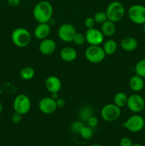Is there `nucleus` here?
Listing matches in <instances>:
<instances>
[{
    "instance_id": "obj_35",
    "label": "nucleus",
    "mask_w": 145,
    "mask_h": 146,
    "mask_svg": "<svg viewBox=\"0 0 145 146\" xmlns=\"http://www.w3.org/2000/svg\"><path fill=\"white\" fill-rule=\"evenodd\" d=\"M2 111H3V106H2V104H1V102L0 101V114L1 113Z\"/></svg>"
},
{
    "instance_id": "obj_2",
    "label": "nucleus",
    "mask_w": 145,
    "mask_h": 146,
    "mask_svg": "<svg viewBox=\"0 0 145 146\" xmlns=\"http://www.w3.org/2000/svg\"><path fill=\"white\" fill-rule=\"evenodd\" d=\"M11 38L14 45L19 48H24L29 45L31 41V34L26 29L18 27L12 31Z\"/></svg>"
},
{
    "instance_id": "obj_29",
    "label": "nucleus",
    "mask_w": 145,
    "mask_h": 146,
    "mask_svg": "<svg viewBox=\"0 0 145 146\" xmlns=\"http://www.w3.org/2000/svg\"><path fill=\"white\" fill-rule=\"evenodd\" d=\"M96 24L95 19H94L93 17H88V18L85 19V26L86 27V28L88 29H92L95 28V25Z\"/></svg>"
},
{
    "instance_id": "obj_1",
    "label": "nucleus",
    "mask_w": 145,
    "mask_h": 146,
    "mask_svg": "<svg viewBox=\"0 0 145 146\" xmlns=\"http://www.w3.org/2000/svg\"><path fill=\"white\" fill-rule=\"evenodd\" d=\"M53 9L52 4L47 1H41L36 4L33 16L38 23H48L52 17Z\"/></svg>"
},
{
    "instance_id": "obj_16",
    "label": "nucleus",
    "mask_w": 145,
    "mask_h": 146,
    "mask_svg": "<svg viewBox=\"0 0 145 146\" xmlns=\"http://www.w3.org/2000/svg\"><path fill=\"white\" fill-rule=\"evenodd\" d=\"M77 56L78 54L75 48L70 46L65 47L60 52V56L61 59L65 62L69 63L75 61L77 58Z\"/></svg>"
},
{
    "instance_id": "obj_32",
    "label": "nucleus",
    "mask_w": 145,
    "mask_h": 146,
    "mask_svg": "<svg viewBox=\"0 0 145 146\" xmlns=\"http://www.w3.org/2000/svg\"><path fill=\"white\" fill-rule=\"evenodd\" d=\"M87 123H88L90 127L92 128V127H96L98 124V119L95 116H91L89 119L88 120Z\"/></svg>"
},
{
    "instance_id": "obj_7",
    "label": "nucleus",
    "mask_w": 145,
    "mask_h": 146,
    "mask_svg": "<svg viewBox=\"0 0 145 146\" xmlns=\"http://www.w3.org/2000/svg\"><path fill=\"white\" fill-rule=\"evenodd\" d=\"M129 19L136 24H143L145 22V7L142 4H134L128 10Z\"/></svg>"
},
{
    "instance_id": "obj_18",
    "label": "nucleus",
    "mask_w": 145,
    "mask_h": 146,
    "mask_svg": "<svg viewBox=\"0 0 145 146\" xmlns=\"http://www.w3.org/2000/svg\"><path fill=\"white\" fill-rule=\"evenodd\" d=\"M144 86V81L143 78L138 75H134L129 79V87L134 92H139Z\"/></svg>"
},
{
    "instance_id": "obj_4",
    "label": "nucleus",
    "mask_w": 145,
    "mask_h": 146,
    "mask_svg": "<svg viewBox=\"0 0 145 146\" xmlns=\"http://www.w3.org/2000/svg\"><path fill=\"white\" fill-rule=\"evenodd\" d=\"M86 59L92 64H99L105 59L106 54L100 45H90L85 51Z\"/></svg>"
},
{
    "instance_id": "obj_30",
    "label": "nucleus",
    "mask_w": 145,
    "mask_h": 146,
    "mask_svg": "<svg viewBox=\"0 0 145 146\" xmlns=\"http://www.w3.org/2000/svg\"><path fill=\"white\" fill-rule=\"evenodd\" d=\"M22 115H21L19 113H17L14 111V113L11 115V122L15 124L20 123L21 121V120H22Z\"/></svg>"
},
{
    "instance_id": "obj_14",
    "label": "nucleus",
    "mask_w": 145,
    "mask_h": 146,
    "mask_svg": "<svg viewBox=\"0 0 145 146\" xmlns=\"http://www.w3.org/2000/svg\"><path fill=\"white\" fill-rule=\"evenodd\" d=\"M38 48L40 52L44 55H51L55 51L56 48V44L53 39L47 38L41 40Z\"/></svg>"
},
{
    "instance_id": "obj_34",
    "label": "nucleus",
    "mask_w": 145,
    "mask_h": 146,
    "mask_svg": "<svg viewBox=\"0 0 145 146\" xmlns=\"http://www.w3.org/2000/svg\"><path fill=\"white\" fill-rule=\"evenodd\" d=\"M21 0H7V3H8L9 6L11 7H15L19 5Z\"/></svg>"
},
{
    "instance_id": "obj_28",
    "label": "nucleus",
    "mask_w": 145,
    "mask_h": 146,
    "mask_svg": "<svg viewBox=\"0 0 145 146\" xmlns=\"http://www.w3.org/2000/svg\"><path fill=\"white\" fill-rule=\"evenodd\" d=\"M85 126L82 121H75L71 125V131L74 133H80L82 128Z\"/></svg>"
},
{
    "instance_id": "obj_19",
    "label": "nucleus",
    "mask_w": 145,
    "mask_h": 146,
    "mask_svg": "<svg viewBox=\"0 0 145 146\" xmlns=\"http://www.w3.org/2000/svg\"><path fill=\"white\" fill-rule=\"evenodd\" d=\"M101 31L105 36L109 37L113 36L115 34V31H116V27H115V23L107 19L103 24H102Z\"/></svg>"
},
{
    "instance_id": "obj_12",
    "label": "nucleus",
    "mask_w": 145,
    "mask_h": 146,
    "mask_svg": "<svg viewBox=\"0 0 145 146\" xmlns=\"http://www.w3.org/2000/svg\"><path fill=\"white\" fill-rule=\"evenodd\" d=\"M38 108L44 114H52L56 111L57 106L55 100L52 97H45L40 100L38 103Z\"/></svg>"
},
{
    "instance_id": "obj_36",
    "label": "nucleus",
    "mask_w": 145,
    "mask_h": 146,
    "mask_svg": "<svg viewBox=\"0 0 145 146\" xmlns=\"http://www.w3.org/2000/svg\"><path fill=\"white\" fill-rule=\"evenodd\" d=\"M132 146H143V145H141V144H139V143H134V144L133 143V145H132Z\"/></svg>"
},
{
    "instance_id": "obj_25",
    "label": "nucleus",
    "mask_w": 145,
    "mask_h": 146,
    "mask_svg": "<svg viewBox=\"0 0 145 146\" xmlns=\"http://www.w3.org/2000/svg\"><path fill=\"white\" fill-rule=\"evenodd\" d=\"M80 134L81 137H82V138H84V139L85 140H89L92 137V135H93V131H92L91 127L85 126H85L82 128V129L81 130Z\"/></svg>"
},
{
    "instance_id": "obj_31",
    "label": "nucleus",
    "mask_w": 145,
    "mask_h": 146,
    "mask_svg": "<svg viewBox=\"0 0 145 146\" xmlns=\"http://www.w3.org/2000/svg\"><path fill=\"white\" fill-rule=\"evenodd\" d=\"M119 145L120 146H132L133 145L132 140L127 137H124L119 141Z\"/></svg>"
},
{
    "instance_id": "obj_24",
    "label": "nucleus",
    "mask_w": 145,
    "mask_h": 146,
    "mask_svg": "<svg viewBox=\"0 0 145 146\" xmlns=\"http://www.w3.org/2000/svg\"><path fill=\"white\" fill-rule=\"evenodd\" d=\"M135 72L136 75L142 78H145V58L138 61L135 66Z\"/></svg>"
},
{
    "instance_id": "obj_37",
    "label": "nucleus",
    "mask_w": 145,
    "mask_h": 146,
    "mask_svg": "<svg viewBox=\"0 0 145 146\" xmlns=\"http://www.w3.org/2000/svg\"><path fill=\"white\" fill-rule=\"evenodd\" d=\"M90 146H102V145H99V144H93V145H90Z\"/></svg>"
},
{
    "instance_id": "obj_17",
    "label": "nucleus",
    "mask_w": 145,
    "mask_h": 146,
    "mask_svg": "<svg viewBox=\"0 0 145 146\" xmlns=\"http://www.w3.org/2000/svg\"><path fill=\"white\" fill-rule=\"evenodd\" d=\"M120 45L124 51L130 52V51H134L137 48L138 42L136 38H134V37L127 36L124 38L121 41Z\"/></svg>"
},
{
    "instance_id": "obj_33",
    "label": "nucleus",
    "mask_w": 145,
    "mask_h": 146,
    "mask_svg": "<svg viewBox=\"0 0 145 146\" xmlns=\"http://www.w3.org/2000/svg\"><path fill=\"white\" fill-rule=\"evenodd\" d=\"M55 102H56V106L58 108H62L65 106V101L64 98H58L55 100Z\"/></svg>"
},
{
    "instance_id": "obj_23",
    "label": "nucleus",
    "mask_w": 145,
    "mask_h": 146,
    "mask_svg": "<svg viewBox=\"0 0 145 146\" xmlns=\"http://www.w3.org/2000/svg\"><path fill=\"white\" fill-rule=\"evenodd\" d=\"M92 109L90 107L88 106H85L83 108H81V110L79 112V116L80 118V119L82 120V121H85L87 122L88 120L90 118L91 116H92Z\"/></svg>"
},
{
    "instance_id": "obj_3",
    "label": "nucleus",
    "mask_w": 145,
    "mask_h": 146,
    "mask_svg": "<svg viewBox=\"0 0 145 146\" xmlns=\"http://www.w3.org/2000/svg\"><path fill=\"white\" fill-rule=\"evenodd\" d=\"M107 19L114 23L118 22L125 16V9L123 4L119 1H112L108 5L106 9Z\"/></svg>"
},
{
    "instance_id": "obj_15",
    "label": "nucleus",
    "mask_w": 145,
    "mask_h": 146,
    "mask_svg": "<svg viewBox=\"0 0 145 146\" xmlns=\"http://www.w3.org/2000/svg\"><path fill=\"white\" fill-rule=\"evenodd\" d=\"M51 33V27L48 23H38L34 29V36L37 39L47 38Z\"/></svg>"
},
{
    "instance_id": "obj_27",
    "label": "nucleus",
    "mask_w": 145,
    "mask_h": 146,
    "mask_svg": "<svg viewBox=\"0 0 145 146\" xmlns=\"http://www.w3.org/2000/svg\"><path fill=\"white\" fill-rule=\"evenodd\" d=\"M85 41H86V39H85V34H82V33L76 32V34L74 36L73 39H72V42L78 46H82Z\"/></svg>"
},
{
    "instance_id": "obj_26",
    "label": "nucleus",
    "mask_w": 145,
    "mask_h": 146,
    "mask_svg": "<svg viewBox=\"0 0 145 146\" xmlns=\"http://www.w3.org/2000/svg\"><path fill=\"white\" fill-rule=\"evenodd\" d=\"M93 18L95 19V22L100 24H103L105 21L107 20V14L105 11H98L97 13H95Z\"/></svg>"
},
{
    "instance_id": "obj_39",
    "label": "nucleus",
    "mask_w": 145,
    "mask_h": 146,
    "mask_svg": "<svg viewBox=\"0 0 145 146\" xmlns=\"http://www.w3.org/2000/svg\"><path fill=\"white\" fill-rule=\"evenodd\" d=\"M143 129L145 131V123H144V128H143Z\"/></svg>"
},
{
    "instance_id": "obj_9",
    "label": "nucleus",
    "mask_w": 145,
    "mask_h": 146,
    "mask_svg": "<svg viewBox=\"0 0 145 146\" xmlns=\"http://www.w3.org/2000/svg\"><path fill=\"white\" fill-rule=\"evenodd\" d=\"M127 106L132 112H141L145 107V101L139 94H132L128 96Z\"/></svg>"
},
{
    "instance_id": "obj_6",
    "label": "nucleus",
    "mask_w": 145,
    "mask_h": 146,
    "mask_svg": "<svg viewBox=\"0 0 145 146\" xmlns=\"http://www.w3.org/2000/svg\"><path fill=\"white\" fill-rule=\"evenodd\" d=\"M101 117L107 122H114L119 118L121 108L115 104H108L104 106L101 109Z\"/></svg>"
},
{
    "instance_id": "obj_13",
    "label": "nucleus",
    "mask_w": 145,
    "mask_h": 146,
    "mask_svg": "<svg viewBox=\"0 0 145 146\" xmlns=\"http://www.w3.org/2000/svg\"><path fill=\"white\" fill-rule=\"evenodd\" d=\"M45 87L47 91L52 94H58L61 89L62 84L59 78L55 76H50L45 79Z\"/></svg>"
},
{
    "instance_id": "obj_21",
    "label": "nucleus",
    "mask_w": 145,
    "mask_h": 146,
    "mask_svg": "<svg viewBox=\"0 0 145 146\" xmlns=\"http://www.w3.org/2000/svg\"><path fill=\"white\" fill-rule=\"evenodd\" d=\"M128 96L124 92H118L114 96V104L119 108H122L127 106Z\"/></svg>"
},
{
    "instance_id": "obj_8",
    "label": "nucleus",
    "mask_w": 145,
    "mask_h": 146,
    "mask_svg": "<svg viewBox=\"0 0 145 146\" xmlns=\"http://www.w3.org/2000/svg\"><path fill=\"white\" fill-rule=\"evenodd\" d=\"M145 121L143 117L139 115H132L123 123V126L126 129L132 133H137L142 131L144 128Z\"/></svg>"
},
{
    "instance_id": "obj_38",
    "label": "nucleus",
    "mask_w": 145,
    "mask_h": 146,
    "mask_svg": "<svg viewBox=\"0 0 145 146\" xmlns=\"http://www.w3.org/2000/svg\"><path fill=\"white\" fill-rule=\"evenodd\" d=\"M143 25H144V27H143V28H144V32H145V22L144 23Z\"/></svg>"
},
{
    "instance_id": "obj_10",
    "label": "nucleus",
    "mask_w": 145,
    "mask_h": 146,
    "mask_svg": "<svg viewBox=\"0 0 145 146\" xmlns=\"http://www.w3.org/2000/svg\"><path fill=\"white\" fill-rule=\"evenodd\" d=\"M76 34L75 27L70 24H63L58 30V35L60 39L64 42H71Z\"/></svg>"
},
{
    "instance_id": "obj_20",
    "label": "nucleus",
    "mask_w": 145,
    "mask_h": 146,
    "mask_svg": "<svg viewBox=\"0 0 145 146\" xmlns=\"http://www.w3.org/2000/svg\"><path fill=\"white\" fill-rule=\"evenodd\" d=\"M103 50L106 55H112L116 52L117 49V44L113 39H108L104 43Z\"/></svg>"
},
{
    "instance_id": "obj_5",
    "label": "nucleus",
    "mask_w": 145,
    "mask_h": 146,
    "mask_svg": "<svg viewBox=\"0 0 145 146\" xmlns=\"http://www.w3.org/2000/svg\"><path fill=\"white\" fill-rule=\"evenodd\" d=\"M31 107V100L26 94H18L15 97L13 102V108L15 112L25 115L29 112Z\"/></svg>"
},
{
    "instance_id": "obj_11",
    "label": "nucleus",
    "mask_w": 145,
    "mask_h": 146,
    "mask_svg": "<svg viewBox=\"0 0 145 146\" xmlns=\"http://www.w3.org/2000/svg\"><path fill=\"white\" fill-rule=\"evenodd\" d=\"M85 39L90 45H100L104 41L103 34L97 29H88L85 34Z\"/></svg>"
},
{
    "instance_id": "obj_22",
    "label": "nucleus",
    "mask_w": 145,
    "mask_h": 146,
    "mask_svg": "<svg viewBox=\"0 0 145 146\" xmlns=\"http://www.w3.org/2000/svg\"><path fill=\"white\" fill-rule=\"evenodd\" d=\"M20 77L21 79L25 81L31 80L35 76V71L31 66H25L21 69L19 72Z\"/></svg>"
}]
</instances>
